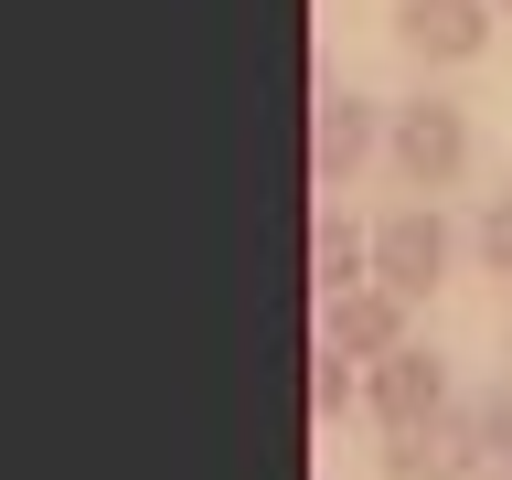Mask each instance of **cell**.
Returning a JSON list of instances; mask_svg holds the SVG:
<instances>
[{"label":"cell","mask_w":512,"mask_h":480,"mask_svg":"<svg viewBox=\"0 0 512 480\" xmlns=\"http://www.w3.org/2000/svg\"><path fill=\"white\" fill-rule=\"evenodd\" d=\"M470 107H448V96H406V107H384V171L416 192V203H438V192L470 182Z\"/></svg>","instance_id":"1"},{"label":"cell","mask_w":512,"mask_h":480,"mask_svg":"<svg viewBox=\"0 0 512 480\" xmlns=\"http://www.w3.org/2000/svg\"><path fill=\"white\" fill-rule=\"evenodd\" d=\"M363 160H384V96H352V86H320L310 96V192L342 203L363 182Z\"/></svg>","instance_id":"2"},{"label":"cell","mask_w":512,"mask_h":480,"mask_svg":"<svg viewBox=\"0 0 512 480\" xmlns=\"http://www.w3.org/2000/svg\"><path fill=\"white\" fill-rule=\"evenodd\" d=\"M448 267H459V224H448L438 203H395V214L374 224V278L395 288V299H438Z\"/></svg>","instance_id":"3"},{"label":"cell","mask_w":512,"mask_h":480,"mask_svg":"<svg viewBox=\"0 0 512 480\" xmlns=\"http://www.w3.org/2000/svg\"><path fill=\"white\" fill-rule=\"evenodd\" d=\"M459 406V374H448V352L406 342V352H384V363H363V416H374L384 438H406V427H427V416Z\"/></svg>","instance_id":"4"},{"label":"cell","mask_w":512,"mask_h":480,"mask_svg":"<svg viewBox=\"0 0 512 480\" xmlns=\"http://www.w3.org/2000/svg\"><path fill=\"white\" fill-rule=\"evenodd\" d=\"M491 11H502V0H395V54H406L416 75L480 64L491 54Z\"/></svg>","instance_id":"5"},{"label":"cell","mask_w":512,"mask_h":480,"mask_svg":"<svg viewBox=\"0 0 512 480\" xmlns=\"http://www.w3.org/2000/svg\"><path fill=\"white\" fill-rule=\"evenodd\" d=\"M480 470H491V438H480L470 395L427 427H406V438H384V480H480Z\"/></svg>","instance_id":"6"},{"label":"cell","mask_w":512,"mask_h":480,"mask_svg":"<svg viewBox=\"0 0 512 480\" xmlns=\"http://www.w3.org/2000/svg\"><path fill=\"white\" fill-rule=\"evenodd\" d=\"M406 310L416 299H395L384 278H363V288H342V299H320V342L352 352V363H384V352H406Z\"/></svg>","instance_id":"7"},{"label":"cell","mask_w":512,"mask_h":480,"mask_svg":"<svg viewBox=\"0 0 512 480\" xmlns=\"http://www.w3.org/2000/svg\"><path fill=\"white\" fill-rule=\"evenodd\" d=\"M363 278H374V235H352L342 203H320V214H310V288L342 299V288H363Z\"/></svg>","instance_id":"8"},{"label":"cell","mask_w":512,"mask_h":480,"mask_svg":"<svg viewBox=\"0 0 512 480\" xmlns=\"http://www.w3.org/2000/svg\"><path fill=\"white\" fill-rule=\"evenodd\" d=\"M352 406H363V374H352V352L310 342V416H320V427H342Z\"/></svg>","instance_id":"9"},{"label":"cell","mask_w":512,"mask_h":480,"mask_svg":"<svg viewBox=\"0 0 512 480\" xmlns=\"http://www.w3.org/2000/svg\"><path fill=\"white\" fill-rule=\"evenodd\" d=\"M470 256H480V278L512 288V192H491V203L470 214Z\"/></svg>","instance_id":"10"},{"label":"cell","mask_w":512,"mask_h":480,"mask_svg":"<svg viewBox=\"0 0 512 480\" xmlns=\"http://www.w3.org/2000/svg\"><path fill=\"white\" fill-rule=\"evenodd\" d=\"M470 406H480V438H491V459L512 470V374L491 384V395H470Z\"/></svg>","instance_id":"11"},{"label":"cell","mask_w":512,"mask_h":480,"mask_svg":"<svg viewBox=\"0 0 512 480\" xmlns=\"http://www.w3.org/2000/svg\"><path fill=\"white\" fill-rule=\"evenodd\" d=\"M502 352H512V331H502Z\"/></svg>","instance_id":"12"},{"label":"cell","mask_w":512,"mask_h":480,"mask_svg":"<svg viewBox=\"0 0 512 480\" xmlns=\"http://www.w3.org/2000/svg\"><path fill=\"white\" fill-rule=\"evenodd\" d=\"M502 11H512V0H502Z\"/></svg>","instance_id":"13"}]
</instances>
